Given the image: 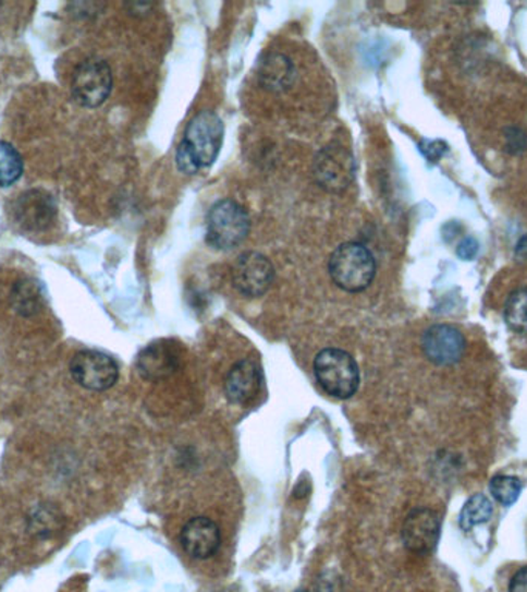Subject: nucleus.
I'll use <instances>...</instances> for the list:
<instances>
[{
	"instance_id": "nucleus-5",
	"label": "nucleus",
	"mask_w": 527,
	"mask_h": 592,
	"mask_svg": "<svg viewBox=\"0 0 527 592\" xmlns=\"http://www.w3.org/2000/svg\"><path fill=\"white\" fill-rule=\"evenodd\" d=\"M113 90V73L102 59H87L73 74V98L83 107L96 108L109 99Z\"/></svg>"
},
{
	"instance_id": "nucleus-2",
	"label": "nucleus",
	"mask_w": 527,
	"mask_h": 592,
	"mask_svg": "<svg viewBox=\"0 0 527 592\" xmlns=\"http://www.w3.org/2000/svg\"><path fill=\"white\" fill-rule=\"evenodd\" d=\"M329 274L338 288L352 293L363 292L372 285L377 261L366 245L346 243L330 256Z\"/></svg>"
},
{
	"instance_id": "nucleus-14",
	"label": "nucleus",
	"mask_w": 527,
	"mask_h": 592,
	"mask_svg": "<svg viewBox=\"0 0 527 592\" xmlns=\"http://www.w3.org/2000/svg\"><path fill=\"white\" fill-rule=\"evenodd\" d=\"M177 361L180 357L169 342H155L137 357V371L144 378L159 382L176 372Z\"/></svg>"
},
{
	"instance_id": "nucleus-7",
	"label": "nucleus",
	"mask_w": 527,
	"mask_h": 592,
	"mask_svg": "<svg viewBox=\"0 0 527 592\" xmlns=\"http://www.w3.org/2000/svg\"><path fill=\"white\" fill-rule=\"evenodd\" d=\"M314 173L322 189L333 193L343 192L354 182V156L340 145L322 148L315 159Z\"/></svg>"
},
{
	"instance_id": "nucleus-1",
	"label": "nucleus",
	"mask_w": 527,
	"mask_h": 592,
	"mask_svg": "<svg viewBox=\"0 0 527 592\" xmlns=\"http://www.w3.org/2000/svg\"><path fill=\"white\" fill-rule=\"evenodd\" d=\"M224 143V124L213 111H200L188 122L176 150L177 169L196 174L217 161Z\"/></svg>"
},
{
	"instance_id": "nucleus-17",
	"label": "nucleus",
	"mask_w": 527,
	"mask_h": 592,
	"mask_svg": "<svg viewBox=\"0 0 527 592\" xmlns=\"http://www.w3.org/2000/svg\"><path fill=\"white\" fill-rule=\"evenodd\" d=\"M493 506L486 495L475 494L466 502L459 514V527L463 531H470L477 524L488 523L492 519Z\"/></svg>"
},
{
	"instance_id": "nucleus-24",
	"label": "nucleus",
	"mask_w": 527,
	"mask_h": 592,
	"mask_svg": "<svg viewBox=\"0 0 527 592\" xmlns=\"http://www.w3.org/2000/svg\"><path fill=\"white\" fill-rule=\"evenodd\" d=\"M510 592H527V566H523L512 577Z\"/></svg>"
},
{
	"instance_id": "nucleus-20",
	"label": "nucleus",
	"mask_w": 527,
	"mask_h": 592,
	"mask_svg": "<svg viewBox=\"0 0 527 592\" xmlns=\"http://www.w3.org/2000/svg\"><path fill=\"white\" fill-rule=\"evenodd\" d=\"M492 497L503 506H512L518 500L522 494L523 485L517 476L512 475H495L491 480Z\"/></svg>"
},
{
	"instance_id": "nucleus-23",
	"label": "nucleus",
	"mask_w": 527,
	"mask_h": 592,
	"mask_svg": "<svg viewBox=\"0 0 527 592\" xmlns=\"http://www.w3.org/2000/svg\"><path fill=\"white\" fill-rule=\"evenodd\" d=\"M478 251H480L478 241L473 237H466L456 247V255H458L459 259L473 261L478 255Z\"/></svg>"
},
{
	"instance_id": "nucleus-4",
	"label": "nucleus",
	"mask_w": 527,
	"mask_h": 592,
	"mask_svg": "<svg viewBox=\"0 0 527 592\" xmlns=\"http://www.w3.org/2000/svg\"><path fill=\"white\" fill-rule=\"evenodd\" d=\"M250 218L246 208L233 200H221L207 215V243L217 251H233L246 241Z\"/></svg>"
},
{
	"instance_id": "nucleus-22",
	"label": "nucleus",
	"mask_w": 527,
	"mask_h": 592,
	"mask_svg": "<svg viewBox=\"0 0 527 592\" xmlns=\"http://www.w3.org/2000/svg\"><path fill=\"white\" fill-rule=\"evenodd\" d=\"M421 152L425 153L429 161L438 162L448 152V145L443 141H425L421 143Z\"/></svg>"
},
{
	"instance_id": "nucleus-13",
	"label": "nucleus",
	"mask_w": 527,
	"mask_h": 592,
	"mask_svg": "<svg viewBox=\"0 0 527 592\" xmlns=\"http://www.w3.org/2000/svg\"><path fill=\"white\" fill-rule=\"evenodd\" d=\"M262 383L258 361L244 359L233 364L225 378V397L230 403L246 404L258 394Z\"/></svg>"
},
{
	"instance_id": "nucleus-16",
	"label": "nucleus",
	"mask_w": 527,
	"mask_h": 592,
	"mask_svg": "<svg viewBox=\"0 0 527 592\" xmlns=\"http://www.w3.org/2000/svg\"><path fill=\"white\" fill-rule=\"evenodd\" d=\"M11 300H13L14 311L22 316L35 315L42 307L39 286L32 279L16 282L13 293H11Z\"/></svg>"
},
{
	"instance_id": "nucleus-8",
	"label": "nucleus",
	"mask_w": 527,
	"mask_h": 592,
	"mask_svg": "<svg viewBox=\"0 0 527 592\" xmlns=\"http://www.w3.org/2000/svg\"><path fill=\"white\" fill-rule=\"evenodd\" d=\"M273 279V264L262 253H243L233 266V286L237 292L247 298L262 297L272 288Z\"/></svg>"
},
{
	"instance_id": "nucleus-18",
	"label": "nucleus",
	"mask_w": 527,
	"mask_h": 592,
	"mask_svg": "<svg viewBox=\"0 0 527 592\" xmlns=\"http://www.w3.org/2000/svg\"><path fill=\"white\" fill-rule=\"evenodd\" d=\"M24 173V159L13 145L0 141V188H11Z\"/></svg>"
},
{
	"instance_id": "nucleus-25",
	"label": "nucleus",
	"mask_w": 527,
	"mask_h": 592,
	"mask_svg": "<svg viewBox=\"0 0 527 592\" xmlns=\"http://www.w3.org/2000/svg\"><path fill=\"white\" fill-rule=\"evenodd\" d=\"M515 256L519 261H527V234L518 241L517 247H515Z\"/></svg>"
},
{
	"instance_id": "nucleus-9",
	"label": "nucleus",
	"mask_w": 527,
	"mask_h": 592,
	"mask_svg": "<svg viewBox=\"0 0 527 592\" xmlns=\"http://www.w3.org/2000/svg\"><path fill=\"white\" fill-rule=\"evenodd\" d=\"M440 534V516L429 508L414 509L404 520L403 531H401L404 546L418 556H428L433 553Z\"/></svg>"
},
{
	"instance_id": "nucleus-19",
	"label": "nucleus",
	"mask_w": 527,
	"mask_h": 592,
	"mask_svg": "<svg viewBox=\"0 0 527 592\" xmlns=\"http://www.w3.org/2000/svg\"><path fill=\"white\" fill-rule=\"evenodd\" d=\"M504 322L514 333L527 334V288L514 290L504 304Z\"/></svg>"
},
{
	"instance_id": "nucleus-15",
	"label": "nucleus",
	"mask_w": 527,
	"mask_h": 592,
	"mask_svg": "<svg viewBox=\"0 0 527 592\" xmlns=\"http://www.w3.org/2000/svg\"><path fill=\"white\" fill-rule=\"evenodd\" d=\"M295 67L287 56L280 53L267 55L259 65V82L266 90H287L295 81Z\"/></svg>"
},
{
	"instance_id": "nucleus-10",
	"label": "nucleus",
	"mask_w": 527,
	"mask_h": 592,
	"mask_svg": "<svg viewBox=\"0 0 527 592\" xmlns=\"http://www.w3.org/2000/svg\"><path fill=\"white\" fill-rule=\"evenodd\" d=\"M422 350L437 366H454L463 359L466 338L451 324H436L422 335Z\"/></svg>"
},
{
	"instance_id": "nucleus-11",
	"label": "nucleus",
	"mask_w": 527,
	"mask_h": 592,
	"mask_svg": "<svg viewBox=\"0 0 527 592\" xmlns=\"http://www.w3.org/2000/svg\"><path fill=\"white\" fill-rule=\"evenodd\" d=\"M56 203L53 197L42 190H29L22 193L14 204V216L22 227L28 230H44L53 222Z\"/></svg>"
},
{
	"instance_id": "nucleus-26",
	"label": "nucleus",
	"mask_w": 527,
	"mask_h": 592,
	"mask_svg": "<svg viewBox=\"0 0 527 592\" xmlns=\"http://www.w3.org/2000/svg\"><path fill=\"white\" fill-rule=\"evenodd\" d=\"M296 592H307V591H296Z\"/></svg>"
},
{
	"instance_id": "nucleus-6",
	"label": "nucleus",
	"mask_w": 527,
	"mask_h": 592,
	"mask_svg": "<svg viewBox=\"0 0 527 592\" xmlns=\"http://www.w3.org/2000/svg\"><path fill=\"white\" fill-rule=\"evenodd\" d=\"M74 382L95 392L109 390L119 378L118 364L111 357L98 350H81L70 363Z\"/></svg>"
},
{
	"instance_id": "nucleus-12",
	"label": "nucleus",
	"mask_w": 527,
	"mask_h": 592,
	"mask_svg": "<svg viewBox=\"0 0 527 592\" xmlns=\"http://www.w3.org/2000/svg\"><path fill=\"white\" fill-rule=\"evenodd\" d=\"M181 545L193 558H210L221 545V531L218 524L207 517H195L182 528Z\"/></svg>"
},
{
	"instance_id": "nucleus-21",
	"label": "nucleus",
	"mask_w": 527,
	"mask_h": 592,
	"mask_svg": "<svg viewBox=\"0 0 527 592\" xmlns=\"http://www.w3.org/2000/svg\"><path fill=\"white\" fill-rule=\"evenodd\" d=\"M527 148V135L525 130L511 126L506 130V152L511 155H519Z\"/></svg>"
},
{
	"instance_id": "nucleus-3",
	"label": "nucleus",
	"mask_w": 527,
	"mask_h": 592,
	"mask_svg": "<svg viewBox=\"0 0 527 592\" xmlns=\"http://www.w3.org/2000/svg\"><path fill=\"white\" fill-rule=\"evenodd\" d=\"M315 377L326 394L338 400H347L359 387V367L346 350H321L315 359Z\"/></svg>"
}]
</instances>
